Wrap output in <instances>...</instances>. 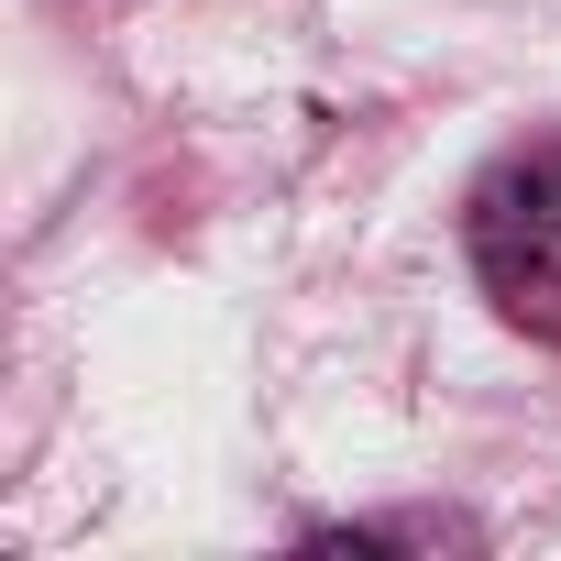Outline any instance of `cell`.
I'll list each match as a JSON object with an SVG mask.
<instances>
[{
    "mask_svg": "<svg viewBox=\"0 0 561 561\" xmlns=\"http://www.w3.org/2000/svg\"><path fill=\"white\" fill-rule=\"evenodd\" d=\"M462 242H473V275L495 298H561V144H528L506 154L473 209H462Z\"/></svg>",
    "mask_w": 561,
    "mask_h": 561,
    "instance_id": "cell-1",
    "label": "cell"
}]
</instances>
